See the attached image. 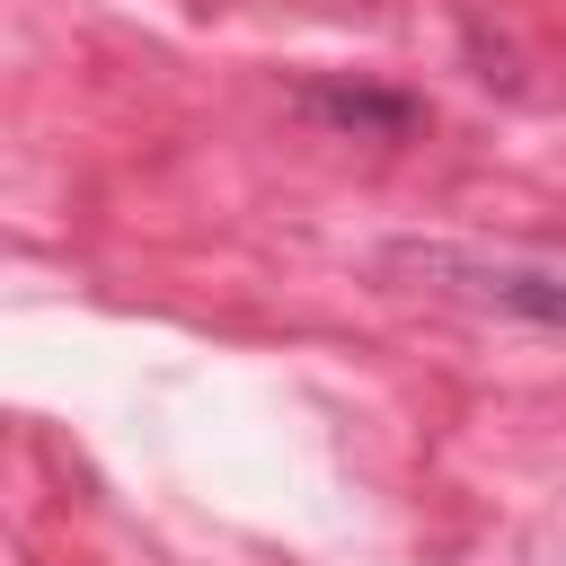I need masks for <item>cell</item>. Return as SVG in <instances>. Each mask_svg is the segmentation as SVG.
<instances>
[{
  "instance_id": "obj_1",
  "label": "cell",
  "mask_w": 566,
  "mask_h": 566,
  "mask_svg": "<svg viewBox=\"0 0 566 566\" xmlns=\"http://www.w3.org/2000/svg\"><path fill=\"white\" fill-rule=\"evenodd\" d=\"M371 274L478 318H513V327H548L566 336V265L539 256H486V248H451V239H389L371 248Z\"/></svg>"
},
{
  "instance_id": "obj_2",
  "label": "cell",
  "mask_w": 566,
  "mask_h": 566,
  "mask_svg": "<svg viewBox=\"0 0 566 566\" xmlns=\"http://www.w3.org/2000/svg\"><path fill=\"white\" fill-rule=\"evenodd\" d=\"M292 115L336 133V142H407V133H424V97L416 88H380V80H301Z\"/></svg>"
}]
</instances>
